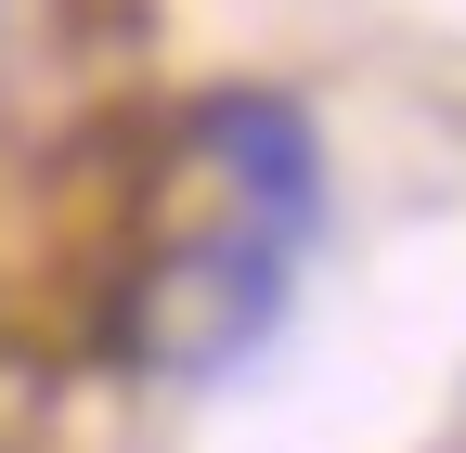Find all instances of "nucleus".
<instances>
[{
	"label": "nucleus",
	"mask_w": 466,
	"mask_h": 453,
	"mask_svg": "<svg viewBox=\"0 0 466 453\" xmlns=\"http://www.w3.org/2000/svg\"><path fill=\"white\" fill-rule=\"evenodd\" d=\"M220 156H233V220H259V234H285V247L324 220L311 130L285 117V104H220Z\"/></svg>",
	"instance_id": "f03ea898"
},
{
	"label": "nucleus",
	"mask_w": 466,
	"mask_h": 453,
	"mask_svg": "<svg viewBox=\"0 0 466 453\" xmlns=\"http://www.w3.org/2000/svg\"><path fill=\"white\" fill-rule=\"evenodd\" d=\"M299 247L259 234V220H220V234H182L156 272H143V298H130V363L168 376V388H208L259 350V337L285 324V298H299V272H285Z\"/></svg>",
	"instance_id": "f257e3e1"
}]
</instances>
